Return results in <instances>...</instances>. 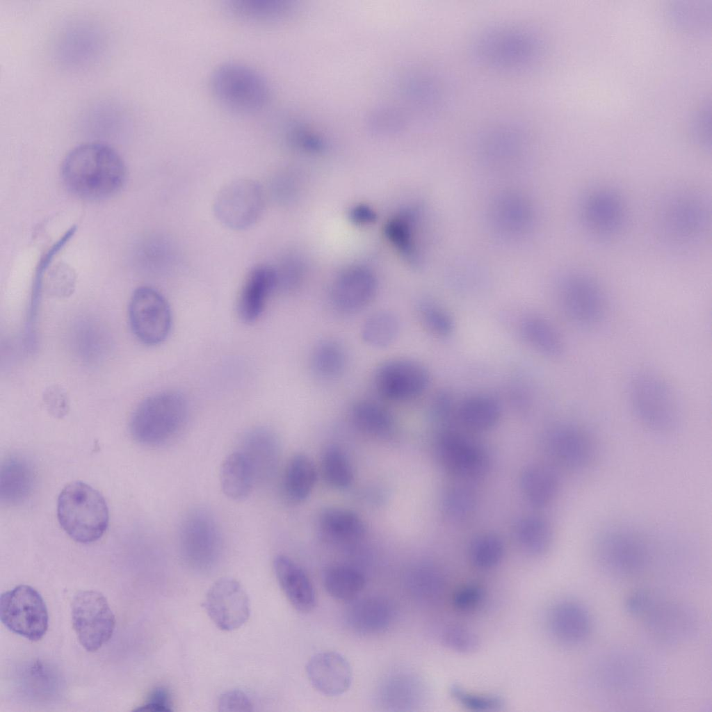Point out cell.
Listing matches in <instances>:
<instances>
[{
	"label": "cell",
	"instance_id": "cell-30",
	"mask_svg": "<svg viewBox=\"0 0 712 712\" xmlns=\"http://www.w3.org/2000/svg\"><path fill=\"white\" fill-rule=\"evenodd\" d=\"M519 330L526 343L538 353L549 358L563 355V339L547 319L536 315L526 316L520 322Z\"/></svg>",
	"mask_w": 712,
	"mask_h": 712
},
{
	"label": "cell",
	"instance_id": "cell-16",
	"mask_svg": "<svg viewBox=\"0 0 712 712\" xmlns=\"http://www.w3.org/2000/svg\"><path fill=\"white\" fill-rule=\"evenodd\" d=\"M428 369L419 362L403 358L389 359L376 369L375 388L383 398L402 402L421 395L430 383Z\"/></svg>",
	"mask_w": 712,
	"mask_h": 712
},
{
	"label": "cell",
	"instance_id": "cell-50",
	"mask_svg": "<svg viewBox=\"0 0 712 712\" xmlns=\"http://www.w3.org/2000/svg\"><path fill=\"white\" fill-rule=\"evenodd\" d=\"M450 695L462 706L473 711H495L503 706V699L498 695L469 692L459 685L451 687Z\"/></svg>",
	"mask_w": 712,
	"mask_h": 712
},
{
	"label": "cell",
	"instance_id": "cell-10",
	"mask_svg": "<svg viewBox=\"0 0 712 712\" xmlns=\"http://www.w3.org/2000/svg\"><path fill=\"white\" fill-rule=\"evenodd\" d=\"M638 617L641 619L646 633L654 641L668 647L693 640L701 629L700 617L694 606L652 591Z\"/></svg>",
	"mask_w": 712,
	"mask_h": 712
},
{
	"label": "cell",
	"instance_id": "cell-52",
	"mask_svg": "<svg viewBox=\"0 0 712 712\" xmlns=\"http://www.w3.org/2000/svg\"><path fill=\"white\" fill-rule=\"evenodd\" d=\"M252 703L250 698L240 690H231L220 697L218 710L220 711H252Z\"/></svg>",
	"mask_w": 712,
	"mask_h": 712
},
{
	"label": "cell",
	"instance_id": "cell-2",
	"mask_svg": "<svg viewBox=\"0 0 712 712\" xmlns=\"http://www.w3.org/2000/svg\"><path fill=\"white\" fill-rule=\"evenodd\" d=\"M711 202L699 190L680 186L664 194L656 205L654 225L669 250L688 253L705 241L711 228Z\"/></svg>",
	"mask_w": 712,
	"mask_h": 712
},
{
	"label": "cell",
	"instance_id": "cell-34",
	"mask_svg": "<svg viewBox=\"0 0 712 712\" xmlns=\"http://www.w3.org/2000/svg\"><path fill=\"white\" fill-rule=\"evenodd\" d=\"M243 445L241 451L250 460L256 480L259 476H268L277 458L278 446L275 435L265 428L254 429L245 437Z\"/></svg>",
	"mask_w": 712,
	"mask_h": 712
},
{
	"label": "cell",
	"instance_id": "cell-29",
	"mask_svg": "<svg viewBox=\"0 0 712 712\" xmlns=\"http://www.w3.org/2000/svg\"><path fill=\"white\" fill-rule=\"evenodd\" d=\"M256 481L253 466L241 451L228 455L220 470V482L224 494L233 501L247 498Z\"/></svg>",
	"mask_w": 712,
	"mask_h": 712
},
{
	"label": "cell",
	"instance_id": "cell-49",
	"mask_svg": "<svg viewBox=\"0 0 712 712\" xmlns=\"http://www.w3.org/2000/svg\"><path fill=\"white\" fill-rule=\"evenodd\" d=\"M440 639L448 649L460 654H471L480 646L478 636L470 629L462 625L446 626L441 631Z\"/></svg>",
	"mask_w": 712,
	"mask_h": 712
},
{
	"label": "cell",
	"instance_id": "cell-45",
	"mask_svg": "<svg viewBox=\"0 0 712 712\" xmlns=\"http://www.w3.org/2000/svg\"><path fill=\"white\" fill-rule=\"evenodd\" d=\"M504 546L502 540L494 534H484L471 544L469 556L472 563L480 569H490L502 560Z\"/></svg>",
	"mask_w": 712,
	"mask_h": 712
},
{
	"label": "cell",
	"instance_id": "cell-18",
	"mask_svg": "<svg viewBox=\"0 0 712 712\" xmlns=\"http://www.w3.org/2000/svg\"><path fill=\"white\" fill-rule=\"evenodd\" d=\"M437 455L443 467L464 478L483 476L489 469L490 458L478 444L454 432H444L438 437Z\"/></svg>",
	"mask_w": 712,
	"mask_h": 712
},
{
	"label": "cell",
	"instance_id": "cell-3",
	"mask_svg": "<svg viewBox=\"0 0 712 712\" xmlns=\"http://www.w3.org/2000/svg\"><path fill=\"white\" fill-rule=\"evenodd\" d=\"M63 180L75 195L88 200L109 197L126 180L127 169L120 155L102 143L90 142L72 149L61 169Z\"/></svg>",
	"mask_w": 712,
	"mask_h": 712
},
{
	"label": "cell",
	"instance_id": "cell-31",
	"mask_svg": "<svg viewBox=\"0 0 712 712\" xmlns=\"http://www.w3.org/2000/svg\"><path fill=\"white\" fill-rule=\"evenodd\" d=\"M318 525L324 537L337 542L356 541L366 532L364 521L356 513L339 508L324 510L320 515Z\"/></svg>",
	"mask_w": 712,
	"mask_h": 712
},
{
	"label": "cell",
	"instance_id": "cell-39",
	"mask_svg": "<svg viewBox=\"0 0 712 712\" xmlns=\"http://www.w3.org/2000/svg\"><path fill=\"white\" fill-rule=\"evenodd\" d=\"M365 577L357 569L348 565H334L323 575L325 590L333 598L340 601L355 599L362 591Z\"/></svg>",
	"mask_w": 712,
	"mask_h": 712
},
{
	"label": "cell",
	"instance_id": "cell-43",
	"mask_svg": "<svg viewBox=\"0 0 712 712\" xmlns=\"http://www.w3.org/2000/svg\"><path fill=\"white\" fill-rule=\"evenodd\" d=\"M321 471L325 480L336 488L348 487L353 480V469L348 459L340 448L334 446H329L325 451Z\"/></svg>",
	"mask_w": 712,
	"mask_h": 712
},
{
	"label": "cell",
	"instance_id": "cell-48",
	"mask_svg": "<svg viewBox=\"0 0 712 712\" xmlns=\"http://www.w3.org/2000/svg\"><path fill=\"white\" fill-rule=\"evenodd\" d=\"M444 514L452 520H464L472 514L476 505L473 492L462 486H453L446 490L442 497Z\"/></svg>",
	"mask_w": 712,
	"mask_h": 712
},
{
	"label": "cell",
	"instance_id": "cell-19",
	"mask_svg": "<svg viewBox=\"0 0 712 712\" xmlns=\"http://www.w3.org/2000/svg\"><path fill=\"white\" fill-rule=\"evenodd\" d=\"M492 229L509 241L528 236L535 225V212L528 198L517 193H503L494 199L489 211Z\"/></svg>",
	"mask_w": 712,
	"mask_h": 712
},
{
	"label": "cell",
	"instance_id": "cell-33",
	"mask_svg": "<svg viewBox=\"0 0 712 712\" xmlns=\"http://www.w3.org/2000/svg\"><path fill=\"white\" fill-rule=\"evenodd\" d=\"M460 421L467 428L486 430L499 421L501 408L498 400L487 394H475L462 401L457 411Z\"/></svg>",
	"mask_w": 712,
	"mask_h": 712
},
{
	"label": "cell",
	"instance_id": "cell-40",
	"mask_svg": "<svg viewBox=\"0 0 712 712\" xmlns=\"http://www.w3.org/2000/svg\"><path fill=\"white\" fill-rule=\"evenodd\" d=\"M515 535L522 549L533 556L544 554L552 542V529L541 517L528 516L516 524Z\"/></svg>",
	"mask_w": 712,
	"mask_h": 712
},
{
	"label": "cell",
	"instance_id": "cell-14",
	"mask_svg": "<svg viewBox=\"0 0 712 712\" xmlns=\"http://www.w3.org/2000/svg\"><path fill=\"white\" fill-rule=\"evenodd\" d=\"M264 207L261 186L253 180L236 179L218 193L214 212L218 220L233 229H245L259 218Z\"/></svg>",
	"mask_w": 712,
	"mask_h": 712
},
{
	"label": "cell",
	"instance_id": "cell-42",
	"mask_svg": "<svg viewBox=\"0 0 712 712\" xmlns=\"http://www.w3.org/2000/svg\"><path fill=\"white\" fill-rule=\"evenodd\" d=\"M416 213L405 212L391 218L385 227L389 241L411 261L419 264V253L415 241L414 225Z\"/></svg>",
	"mask_w": 712,
	"mask_h": 712
},
{
	"label": "cell",
	"instance_id": "cell-20",
	"mask_svg": "<svg viewBox=\"0 0 712 712\" xmlns=\"http://www.w3.org/2000/svg\"><path fill=\"white\" fill-rule=\"evenodd\" d=\"M547 444L552 456L569 469L584 470L594 460V442L577 425L563 423L553 427L548 433Z\"/></svg>",
	"mask_w": 712,
	"mask_h": 712
},
{
	"label": "cell",
	"instance_id": "cell-15",
	"mask_svg": "<svg viewBox=\"0 0 712 712\" xmlns=\"http://www.w3.org/2000/svg\"><path fill=\"white\" fill-rule=\"evenodd\" d=\"M131 329L143 343L156 345L169 334L172 316L168 303L156 290L141 286L134 292L129 307Z\"/></svg>",
	"mask_w": 712,
	"mask_h": 712
},
{
	"label": "cell",
	"instance_id": "cell-5",
	"mask_svg": "<svg viewBox=\"0 0 712 712\" xmlns=\"http://www.w3.org/2000/svg\"><path fill=\"white\" fill-rule=\"evenodd\" d=\"M626 396L630 408L641 425L653 432L675 431L682 419V405L671 384L660 373L639 369L628 379Z\"/></svg>",
	"mask_w": 712,
	"mask_h": 712
},
{
	"label": "cell",
	"instance_id": "cell-7",
	"mask_svg": "<svg viewBox=\"0 0 712 712\" xmlns=\"http://www.w3.org/2000/svg\"><path fill=\"white\" fill-rule=\"evenodd\" d=\"M209 84L220 105L240 114L261 111L270 99V84L264 74L238 61H227L216 66L211 74Z\"/></svg>",
	"mask_w": 712,
	"mask_h": 712
},
{
	"label": "cell",
	"instance_id": "cell-35",
	"mask_svg": "<svg viewBox=\"0 0 712 712\" xmlns=\"http://www.w3.org/2000/svg\"><path fill=\"white\" fill-rule=\"evenodd\" d=\"M316 480V471L312 461L304 454L294 455L285 468L283 492L290 501L301 502L309 496Z\"/></svg>",
	"mask_w": 712,
	"mask_h": 712
},
{
	"label": "cell",
	"instance_id": "cell-41",
	"mask_svg": "<svg viewBox=\"0 0 712 712\" xmlns=\"http://www.w3.org/2000/svg\"><path fill=\"white\" fill-rule=\"evenodd\" d=\"M399 321L391 312L382 310L370 315L361 328L362 340L369 346L383 348L391 345L399 332Z\"/></svg>",
	"mask_w": 712,
	"mask_h": 712
},
{
	"label": "cell",
	"instance_id": "cell-22",
	"mask_svg": "<svg viewBox=\"0 0 712 712\" xmlns=\"http://www.w3.org/2000/svg\"><path fill=\"white\" fill-rule=\"evenodd\" d=\"M548 629L555 640L567 647H577L586 642L592 630V620L581 604L563 600L550 609Z\"/></svg>",
	"mask_w": 712,
	"mask_h": 712
},
{
	"label": "cell",
	"instance_id": "cell-27",
	"mask_svg": "<svg viewBox=\"0 0 712 712\" xmlns=\"http://www.w3.org/2000/svg\"><path fill=\"white\" fill-rule=\"evenodd\" d=\"M182 549L189 554L215 553L220 544L219 530L207 512L195 510L183 519L179 531Z\"/></svg>",
	"mask_w": 712,
	"mask_h": 712
},
{
	"label": "cell",
	"instance_id": "cell-55",
	"mask_svg": "<svg viewBox=\"0 0 712 712\" xmlns=\"http://www.w3.org/2000/svg\"><path fill=\"white\" fill-rule=\"evenodd\" d=\"M350 218L358 225H366L376 219V213L373 209L365 204L355 206L350 211Z\"/></svg>",
	"mask_w": 712,
	"mask_h": 712
},
{
	"label": "cell",
	"instance_id": "cell-46",
	"mask_svg": "<svg viewBox=\"0 0 712 712\" xmlns=\"http://www.w3.org/2000/svg\"><path fill=\"white\" fill-rule=\"evenodd\" d=\"M417 313L423 326L430 334L444 338L453 333L455 325L452 316L435 302L427 300L420 302Z\"/></svg>",
	"mask_w": 712,
	"mask_h": 712
},
{
	"label": "cell",
	"instance_id": "cell-12",
	"mask_svg": "<svg viewBox=\"0 0 712 712\" xmlns=\"http://www.w3.org/2000/svg\"><path fill=\"white\" fill-rule=\"evenodd\" d=\"M0 619L12 632L38 641L46 633L49 616L40 594L27 585H19L1 594Z\"/></svg>",
	"mask_w": 712,
	"mask_h": 712
},
{
	"label": "cell",
	"instance_id": "cell-23",
	"mask_svg": "<svg viewBox=\"0 0 712 712\" xmlns=\"http://www.w3.org/2000/svg\"><path fill=\"white\" fill-rule=\"evenodd\" d=\"M306 672L314 688L328 697L346 692L353 679L349 662L336 652H322L312 656L306 665Z\"/></svg>",
	"mask_w": 712,
	"mask_h": 712
},
{
	"label": "cell",
	"instance_id": "cell-54",
	"mask_svg": "<svg viewBox=\"0 0 712 712\" xmlns=\"http://www.w3.org/2000/svg\"><path fill=\"white\" fill-rule=\"evenodd\" d=\"M452 410L453 400L448 394L440 392L432 400L431 414L435 420L440 422L445 421L450 417Z\"/></svg>",
	"mask_w": 712,
	"mask_h": 712
},
{
	"label": "cell",
	"instance_id": "cell-32",
	"mask_svg": "<svg viewBox=\"0 0 712 712\" xmlns=\"http://www.w3.org/2000/svg\"><path fill=\"white\" fill-rule=\"evenodd\" d=\"M520 485L530 504L542 508L550 503L559 489V478L551 468L539 465L526 467L521 474Z\"/></svg>",
	"mask_w": 712,
	"mask_h": 712
},
{
	"label": "cell",
	"instance_id": "cell-28",
	"mask_svg": "<svg viewBox=\"0 0 712 712\" xmlns=\"http://www.w3.org/2000/svg\"><path fill=\"white\" fill-rule=\"evenodd\" d=\"M395 617L392 604L380 597H371L355 602L348 610L346 622L353 631L362 635L384 632Z\"/></svg>",
	"mask_w": 712,
	"mask_h": 712
},
{
	"label": "cell",
	"instance_id": "cell-25",
	"mask_svg": "<svg viewBox=\"0 0 712 712\" xmlns=\"http://www.w3.org/2000/svg\"><path fill=\"white\" fill-rule=\"evenodd\" d=\"M277 283V275L269 266H258L248 273L238 300V313L244 322L252 323L259 318Z\"/></svg>",
	"mask_w": 712,
	"mask_h": 712
},
{
	"label": "cell",
	"instance_id": "cell-38",
	"mask_svg": "<svg viewBox=\"0 0 712 712\" xmlns=\"http://www.w3.org/2000/svg\"><path fill=\"white\" fill-rule=\"evenodd\" d=\"M225 6L233 16L256 23L278 21L290 8L286 0H228Z\"/></svg>",
	"mask_w": 712,
	"mask_h": 712
},
{
	"label": "cell",
	"instance_id": "cell-17",
	"mask_svg": "<svg viewBox=\"0 0 712 712\" xmlns=\"http://www.w3.org/2000/svg\"><path fill=\"white\" fill-rule=\"evenodd\" d=\"M210 619L220 630L232 631L242 626L250 614L249 597L241 583L230 577L216 581L202 604Z\"/></svg>",
	"mask_w": 712,
	"mask_h": 712
},
{
	"label": "cell",
	"instance_id": "cell-36",
	"mask_svg": "<svg viewBox=\"0 0 712 712\" xmlns=\"http://www.w3.org/2000/svg\"><path fill=\"white\" fill-rule=\"evenodd\" d=\"M350 417L359 430L375 437H387L393 432L395 427L394 417L389 411L369 400L355 402L350 410Z\"/></svg>",
	"mask_w": 712,
	"mask_h": 712
},
{
	"label": "cell",
	"instance_id": "cell-4",
	"mask_svg": "<svg viewBox=\"0 0 712 712\" xmlns=\"http://www.w3.org/2000/svg\"><path fill=\"white\" fill-rule=\"evenodd\" d=\"M648 537L631 526L617 525L601 531L593 553L599 569L613 578H636L654 568L655 547Z\"/></svg>",
	"mask_w": 712,
	"mask_h": 712
},
{
	"label": "cell",
	"instance_id": "cell-51",
	"mask_svg": "<svg viewBox=\"0 0 712 712\" xmlns=\"http://www.w3.org/2000/svg\"><path fill=\"white\" fill-rule=\"evenodd\" d=\"M483 589L476 584H468L459 588L453 595L454 607L462 612H469L478 608L484 600Z\"/></svg>",
	"mask_w": 712,
	"mask_h": 712
},
{
	"label": "cell",
	"instance_id": "cell-47",
	"mask_svg": "<svg viewBox=\"0 0 712 712\" xmlns=\"http://www.w3.org/2000/svg\"><path fill=\"white\" fill-rule=\"evenodd\" d=\"M519 39L521 38L512 35L490 38L487 43L483 44V46H486V49L483 51H487L486 55L492 57V60L494 61L503 62L504 60V62L509 63L521 61L525 55H528V52L525 50L529 51L531 49L529 44H525L523 42H520Z\"/></svg>",
	"mask_w": 712,
	"mask_h": 712
},
{
	"label": "cell",
	"instance_id": "cell-6",
	"mask_svg": "<svg viewBox=\"0 0 712 712\" xmlns=\"http://www.w3.org/2000/svg\"><path fill=\"white\" fill-rule=\"evenodd\" d=\"M58 522L74 541L88 544L98 540L108 525L109 514L102 494L81 481L70 483L57 502Z\"/></svg>",
	"mask_w": 712,
	"mask_h": 712
},
{
	"label": "cell",
	"instance_id": "cell-44",
	"mask_svg": "<svg viewBox=\"0 0 712 712\" xmlns=\"http://www.w3.org/2000/svg\"><path fill=\"white\" fill-rule=\"evenodd\" d=\"M410 585L413 592L420 599L436 601L444 594L446 581L439 569L426 565L417 568L412 573Z\"/></svg>",
	"mask_w": 712,
	"mask_h": 712
},
{
	"label": "cell",
	"instance_id": "cell-53",
	"mask_svg": "<svg viewBox=\"0 0 712 712\" xmlns=\"http://www.w3.org/2000/svg\"><path fill=\"white\" fill-rule=\"evenodd\" d=\"M134 711H172V703L168 690L163 687L156 688L152 691L146 702Z\"/></svg>",
	"mask_w": 712,
	"mask_h": 712
},
{
	"label": "cell",
	"instance_id": "cell-9",
	"mask_svg": "<svg viewBox=\"0 0 712 712\" xmlns=\"http://www.w3.org/2000/svg\"><path fill=\"white\" fill-rule=\"evenodd\" d=\"M188 413L186 398L176 391H164L144 400L134 411L130 432L140 444L156 447L172 439L184 425Z\"/></svg>",
	"mask_w": 712,
	"mask_h": 712
},
{
	"label": "cell",
	"instance_id": "cell-37",
	"mask_svg": "<svg viewBox=\"0 0 712 712\" xmlns=\"http://www.w3.org/2000/svg\"><path fill=\"white\" fill-rule=\"evenodd\" d=\"M347 365L343 346L334 339H324L313 348L310 367L314 375L324 381H332L341 376Z\"/></svg>",
	"mask_w": 712,
	"mask_h": 712
},
{
	"label": "cell",
	"instance_id": "cell-26",
	"mask_svg": "<svg viewBox=\"0 0 712 712\" xmlns=\"http://www.w3.org/2000/svg\"><path fill=\"white\" fill-rule=\"evenodd\" d=\"M36 482L33 463L24 456L6 458L0 470V501L6 505H17L31 495Z\"/></svg>",
	"mask_w": 712,
	"mask_h": 712
},
{
	"label": "cell",
	"instance_id": "cell-11",
	"mask_svg": "<svg viewBox=\"0 0 712 712\" xmlns=\"http://www.w3.org/2000/svg\"><path fill=\"white\" fill-rule=\"evenodd\" d=\"M578 209L583 230L597 242L615 241L627 225L626 202L614 187L598 186L590 188L581 197Z\"/></svg>",
	"mask_w": 712,
	"mask_h": 712
},
{
	"label": "cell",
	"instance_id": "cell-21",
	"mask_svg": "<svg viewBox=\"0 0 712 712\" xmlns=\"http://www.w3.org/2000/svg\"><path fill=\"white\" fill-rule=\"evenodd\" d=\"M376 290V279L371 270L364 267H350L334 280L330 291L331 303L340 314H353L370 303Z\"/></svg>",
	"mask_w": 712,
	"mask_h": 712
},
{
	"label": "cell",
	"instance_id": "cell-1",
	"mask_svg": "<svg viewBox=\"0 0 712 712\" xmlns=\"http://www.w3.org/2000/svg\"><path fill=\"white\" fill-rule=\"evenodd\" d=\"M645 655L631 649L607 650L590 662L585 673L589 694L610 708L643 706L653 695L655 678Z\"/></svg>",
	"mask_w": 712,
	"mask_h": 712
},
{
	"label": "cell",
	"instance_id": "cell-13",
	"mask_svg": "<svg viewBox=\"0 0 712 712\" xmlns=\"http://www.w3.org/2000/svg\"><path fill=\"white\" fill-rule=\"evenodd\" d=\"M71 615L78 640L87 652H96L112 637L115 617L102 593L77 592L72 602Z\"/></svg>",
	"mask_w": 712,
	"mask_h": 712
},
{
	"label": "cell",
	"instance_id": "cell-8",
	"mask_svg": "<svg viewBox=\"0 0 712 712\" xmlns=\"http://www.w3.org/2000/svg\"><path fill=\"white\" fill-rule=\"evenodd\" d=\"M556 292L563 313L574 325L589 330L605 321L608 296L594 275L583 269L568 270L558 277Z\"/></svg>",
	"mask_w": 712,
	"mask_h": 712
},
{
	"label": "cell",
	"instance_id": "cell-24",
	"mask_svg": "<svg viewBox=\"0 0 712 712\" xmlns=\"http://www.w3.org/2000/svg\"><path fill=\"white\" fill-rule=\"evenodd\" d=\"M273 569L278 583L291 606L300 613L314 609L316 597L313 585L304 569L284 555L277 556Z\"/></svg>",
	"mask_w": 712,
	"mask_h": 712
}]
</instances>
